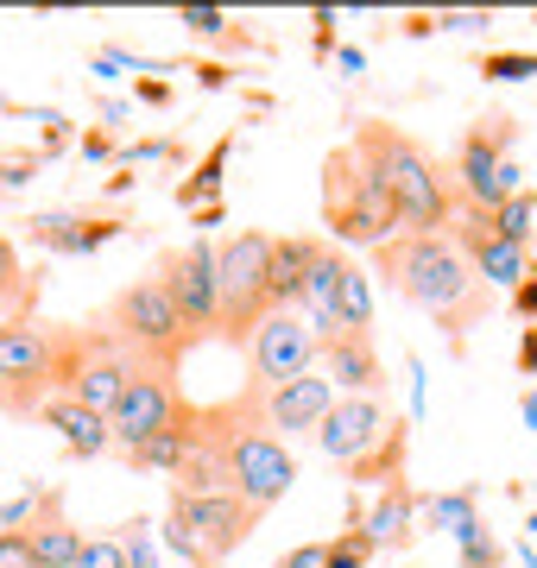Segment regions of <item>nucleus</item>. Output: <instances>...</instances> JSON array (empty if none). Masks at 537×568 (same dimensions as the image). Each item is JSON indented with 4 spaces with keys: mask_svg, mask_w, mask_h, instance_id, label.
<instances>
[{
    "mask_svg": "<svg viewBox=\"0 0 537 568\" xmlns=\"http://www.w3.org/2000/svg\"><path fill=\"white\" fill-rule=\"evenodd\" d=\"M373 265L398 297L430 310L455 342L487 316V284L475 278V265L462 260V246L449 234H393L386 246H373Z\"/></svg>",
    "mask_w": 537,
    "mask_h": 568,
    "instance_id": "obj_1",
    "label": "nucleus"
},
{
    "mask_svg": "<svg viewBox=\"0 0 537 568\" xmlns=\"http://www.w3.org/2000/svg\"><path fill=\"white\" fill-rule=\"evenodd\" d=\"M203 429H209V443L222 448L234 499H247L253 511H266V506H278V499L291 493V480H297V462H291V448L278 443L266 424H260L253 386L241 392L234 405H209V410H203Z\"/></svg>",
    "mask_w": 537,
    "mask_h": 568,
    "instance_id": "obj_2",
    "label": "nucleus"
},
{
    "mask_svg": "<svg viewBox=\"0 0 537 568\" xmlns=\"http://www.w3.org/2000/svg\"><path fill=\"white\" fill-rule=\"evenodd\" d=\"M323 222L348 246H386L398 234L393 183H386V164L367 133H354V145L330 152V164H323Z\"/></svg>",
    "mask_w": 537,
    "mask_h": 568,
    "instance_id": "obj_3",
    "label": "nucleus"
},
{
    "mask_svg": "<svg viewBox=\"0 0 537 568\" xmlns=\"http://www.w3.org/2000/svg\"><path fill=\"white\" fill-rule=\"evenodd\" d=\"M386 164V183H393V203H398V227L405 234H449L455 222V183H449V164H436L412 133H398L386 121H367L361 126Z\"/></svg>",
    "mask_w": 537,
    "mask_h": 568,
    "instance_id": "obj_4",
    "label": "nucleus"
},
{
    "mask_svg": "<svg viewBox=\"0 0 537 568\" xmlns=\"http://www.w3.org/2000/svg\"><path fill=\"white\" fill-rule=\"evenodd\" d=\"M63 354H70V328L20 316L0 335V410L7 417H39L44 398L63 392Z\"/></svg>",
    "mask_w": 537,
    "mask_h": 568,
    "instance_id": "obj_5",
    "label": "nucleus"
},
{
    "mask_svg": "<svg viewBox=\"0 0 537 568\" xmlns=\"http://www.w3.org/2000/svg\"><path fill=\"white\" fill-rule=\"evenodd\" d=\"M260 511L234 493H171L165 511V549L196 568H222L234 549L253 537Z\"/></svg>",
    "mask_w": 537,
    "mask_h": 568,
    "instance_id": "obj_6",
    "label": "nucleus"
},
{
    "mask_svg": "<svg viewBox=\"0 0 537 568\" xmlns=\"http://www.w3.org/2000/svg\"><path fill=\"white\" fill-rule=\"evenodd\" d=\"M145 366V354L133 342H121L114 328H70V354H63V398H77L89 410H114V398L126 392V379Z\"/></svg>",
    "mask_w": 537,
    "mask_h": 568,
    "instance_id": "obj_7",
    "label": "nucleus"
},
{
    "mask_svg": "<svg viewBox=\"0 0 537 568\" xmlns=\"http://www.w3.org/2000/svg\"><path fill=\"white\" fill-rule=\"evenodd\" d=\"M108 328L121 335V342H133L152 366H178L184 361V347H190V328L184 316H178V304H171V291L159 284V272L152 278H133L108 304Z\"/></svg>",
    "mask_w": 537,
    "mask_h": 568,
    "instance_id": "obj_8",
    "label": "nucleus"
},
{
    "mask_svg": "<svg viewBox=\"0 0 537 568\" xmlns=\"http://www.w3.org/2000/svg\"><path fill=\"white\" fill-rule=\"evenodd\" d=\"M190 405L184 392H178V366H152L145 361L133 379H126V392L114 398V410H108V448H121V455H133L140 443H152L159 429L184 424Z\"/></svg>",
    "mask_w": 537,
    "mask_h": 568,
    "instance_id": "obj_9",
    "label": "nucleus"
},
{
    "mask_svg": "<svg viewBox=\"0 0 537 568\" xmlns=\"http://www.w3.org/2000/svg\"><path fill=\"white\" fill-rule=\"evenodd\" d=\"M266 265H272V234L247 227L234 241L215 246V304H222V335H247L266 316Z\"/></svg>",
    "mask_w": 537,
    "mask_h": 568,
    "instance_id": "obj_10",
    "label": "nucleus"
},
{
    "mask_svg": "<svg viewBox=\"0 0 537 568\" xmlns=\"http://www.w3.org/2000/svg\"><path fill=\"white\" fill-rule=\"evenodd\" d=\"M247 342V366H253V386H285L297 373H316V335L297 310H266L260 323L241 335Z\"/></svg>",
    "mask_w": 537,
    "mask_h": 568,
    "instance_id": "obj_11",
    "label": "nucleus"
},
{
    "mask_svg": "<svg viewBox=\"0 0 537 568\" xmlns=\"http://www.w3.org/2000/svg\"><path fill=\"white\" fill-rule=\"evenodd\" d=\"M513 133H518L513 114H487V121L468 126V140H462V152H455V164H449L455 203L487 209V215L506 203V190H499V164H506V152H513Z\"/></svg>",
    "mask_w": 537,
    "mask_h": 568,
    "instance_id": "obj_12",
    "label": "nucleus"
},
{
    "mask_svg": "<svg viewBox=\"0 0 537 568\" xmlns=\"http://www.w3.org/2000/svg\"><path fill=\"white\" fill-rule=\"evenodd\" d=\"M159 284L171 291V304L184 316L190 342L209 335V328H222V304H215V241H209V234H196L190 246L165 253V260H159Z\"/></svg>",
    "mask_w": 537,
    "mask_h": 568,
    "instance_id": "obj_13",
    "label": "nucleus"
},
{
    "mask_svg": "<svg viewBox=\"0 0 537 568\" xmlns=\"http://www.w3.org/2000/svg\"><path fill=\"white\" fill-rule=\"evenodd\" d=\"M253 405H260V424L278 436H316V424L330 417L335 405V386L323 379V373H297V379H285V386H253Z\"/></svg>",
    "mask_w": 537,
    "mask_h": 568,
    "instance_id": "obj_14",
    "label": "nucleus"
},
{
    "mask_svg": "<svg viewBox=\"0 0 537 568\" xmlns=\"http://www.w3.org/2000/svg\"><path fill=\"white\" fill-rule=\"evenodd\" d=\"M386 424H393V410L379 405V398H335L330 417L316 424V448H323L330 462L354 467L386 443Z\"/></svg>",
    "mask_w": 537,
    "mask_h": 568,
    "instance_id": "obj_15",
    "label": "nucleus"
},
{
    "mask_svg": "<svg viewBox=\"0 0 537 568\" xmlns=\"http://www.w3.org/2000/svg\"><path fill=\"white\" fill-rule=\"evenodd\" d=\"M323 379L330 386H342L348 398H373V392L386 386V366H379V354H373V335H354V328H342V335H330L323 342Z\"/></svg>",
    "mask_w": 537,
    "mask_h": 568,
    "instance_id": "obj_16",
    "label": "nucleus"
},
{
    "mask_svg": "<svg viewBox=\"0 0 537 568\" xmlns=\"http://www.w3.org/2000/svg\"><path fill=\"white\" fill-rule=\"evenodd\" d=\"M323 241L311 234H291V241H272V265H266V310H297L304 304V278H311Z\"/></svg>",
    "mask_w": 537,
    "mask_h": 568,
    "instance_id": "obj_17",
    "label": "nucleus"
},
{
    "mask_svg": "<svg viewBox=\"0 0 537 568\" xmlns=\"http://www.w3.org/2000/svg\"><path fill=\"white\" fill-rule=\"evenodd\" d=\"M32 241L51 246V253H95V246H108L114 234H121V215H32Z\"/></svg>",
    "mask_w": 537,
    "mask_h": 568,
    "instance_id": "obj_18",
    "label": "nucleus"
},
{
    "mask_svg": "<svg viewBox=\"0 0 537 568\" xmlns=\"http://www.w3.org/2000/svg\"><path fill=\"white\" fill-rule=\"evenodd\" d=\"M39 417L58 429L63 448H70V455H83V462H95V455L108 448V417H102V410H89V405H77V398H63V392H58V398H44Z\"/></svg>",
    "mask_w": 537,
    "mask_h": 568,
    "instance_id": "obj_19",
    "label": "nucleus"
},
{
    "mask_svg": "<svg viewBox=\"0 0 537 568\" xmlns=\"http://www.w3.org/2000/svg\"><path fill=\"white\" fill-rule=\"evenodd\" d=\"M26 544H32V556H39V568H77V556H83V530L58 511V493H44L39 518L26 525Z\"/></svg>",
    "mask_w": 537,
    "mask_h": 568,
    "instance_id": "obj_20",
    "label": "nucleus"
},
{
    "mask_svg": "<svg viewBox=\"0 0 537 568\" xmlns=\"http://www.w3.org/2000/svg\"><path fill=\"white\" fill-rule=\"evenodd\" d=\"M412 511H417L412 480H393V487H379L373 511H367V518H361L354 530H361L373 549H393V544H405V537H412Z\"/></svg>",
    "mask_w": 537,
    "mask_h": 568,
    "instance_id": "obj_21",
    "label": "nucleus"
},
{
    "mask_svg": "<svg viewBox=\"0 0 537 568\" xmlns=\"http://www.w3.org/2000/svg\"><path fill=\"white\" fill-rule=\"evenodd\" d=\"M330 310H335V323H342V328L367 335V323H373V278L348 260V253H342V265H335V297H330Z\"/></svg>",
    "mask_w": 537,
    "mask_h": 568,
    "instance_id": "obj_22",
    "label": "nucleus"
},
{
    "mask_svg": "<svg viewBox=\"0 0 537 568\" xmlns=\"http://www.w3.org/2000/svg\"><path fill=\"white\" fill-rule=\"evenodd\" d=\"M190 448H196V405H190V417H184V424L159 429V436H152V443H140L133 455H126V462L140 467V474H178Z\"/></svg>",
    "mask_w": 537,
    "mask_h": 568,
    "instance_id": "obj_23",
    "label": "nucleus"
},
{
    "mask_svg": "<svg viewBox=\"0 0 537 568\" xmlns=\"http://www.w3.org/2000/svg\"><path fill=\"white\" fill-rule=\"evenodd\" d=\"M405 448H412V424H386V443L373 448L367 462H354V487H393V480H405Z\"/></svg>",
    "mask_w": 537,
    "mask_h": 568,
    "instance_id": "obj_24",
    "label": "nucleus"
},
{
    "mask_svg": "<svg viewBox=\"0 0 537 568\" xmlns=\"http://www.w3.org/2000/svg\"><path fill=\"white\" fill-rule=\"evenodd\" d=\"M227 159H234V133L209 145L203 164H196L184 183H178V203H184V209H215V196H222V178H227Z\"/></svg>",
    "mask_w": 537,
    "mask_h": 568,
    "instance_id": "obj_25",
    "label": "nucleus"
},
{
    "mask_svg": "<svg viewBox=\"0 0 537 568\" xmlns=\"http://www.w3.org/2000/svg\"><path fill=\"white\" fill-rule=\"evenodd\" d=\"M494 234L506 246H531V234H537V190H518V196H506V203L494 209Z\"/></svg>",
    "mask_w": 537,
    "mask_h": 568,
    "instance_id": "obj_26",
    "label": "nucleus"
},
{
    "mask_svg": "<svg viewBox=\"0 0 537 568\" xmlns=\"http://www.w3.org/2000/svg\"><path fill=\"white\" fill-rule=\"evenodd\" d=\"M424 511H430V525H443V530H468L475 525V493H436Z\"/></svg>",
    "mask_w": 537,
    "mask_h": 568,
    "instance_id": "obj_27",
    "label": "nucleus"
},
{
    "mask_svg": "<svg viewBox=\"0 0 537 568\" xmlns=\"http://www.w3.org/2000/svg\"><path fill=\"white\" fill-rule=\"evenodd\" d=\"M455 544H462V568H499V544L487 537V525H468V530H455Z\"/></svg>",
    "mask_w": 537,
    "mask_h": 568,
    "instance_id": "obj_28",
    "label": "nucleus"
},
{
    "mask_svg": "<svg viewBox=\"0 0 537 568\" xmlns=\"http://www.w3.org/2000/svg\"><path fill=\"white\" fill-rule=\"evenodd\" d=\"M373 556H379V549H373L361 530H342V537L330 544V556H323V568H367Z\"/></svg>",
    "mask_w": 537,
    "mask_h": 568,
    "instance_id": "obj_29",
    "label": "nucleus"
},
{
    "mask_svg": "<svg viewBox=\"0 0 537 568\" xmlns=\"http://www.w3.org/2000/svg\"><path fill=\"white\" fill-rule=\"evenodd\" d=\"M480 77H494V82H525V77H537V58H525V51H494V58L480 63Z\"/></svg>",
    "mask_w": 537,
    "mask_h": 568,
    "instance_id": "obj_30",
    "label": "nucleus"
},
{
    "mask_svg": "<svg viewBox=\"0 0 537 568\" xmlns=\"http://www.w3.org/2000/svg\"><path fill=\"white\" fill-rule=\"evenodd\" d=\"M178 26L196 39H227V13L222 7H178Z\"/></svg>",
    "mask_w": 537,
    "mask_h": 568,
    "instance_id": "obj_31",
    "label": "nucleus"
},
{
    "mask_svg": "<svg viewBox=\"0 0 537 568\" xmlns=\"http://www.w3.org/2000/svg\"><path fill=\"white\" fill-rule=\"evenodd\" d=\"M32 304H39V278H32V284L20 278L13 291H0V335L20 323V316H32Z\"/></svg>",
    "mask_w": 537,
    "mask_h": 568,
    "instance_id": "obj_32",
    "label": "nucleus"
},
{
    "mask_svg": "<svg viewBox=\"0 0 537 568\" xmlns=\"http://www.w3.org/2000/svg\"><path fill=\"white\" fill-rule=\"evenodd\" d=\"M77 568H126V544L121 537H89L83 556H77Z\"/></svg>",
    "mask_w": 537,
    "mask_h": 568,
    "instance_id": "obj_33",
    "label": "nucleus"
},
{
    "mask_svg": "<svg viewBox=\"0 0 537 568\" xmlns=\"http://www.w3.org/2000/svg\"><path fill=\"white\" fill-rule=\"evenodd\" d=\"M0 568H39L32 544H26V530H0Z\"/></svg>",
    "mask_w": 537,
    "mask_h": 568,
    "instance_id": "obj_34",
    "label": "nucleus"
},
{
    "mask_svg": "<svg viewBox=\"0 0 537 568\" xmlns=\"http://www.w3.org/2000/svg\"><path fill=\"white\" fill-rule=\"evenodd\" d=\"M323 556H330V544H297L291 556H278L272 568H323Z\"/></svg>",
    "mask_w": 537,
    "mask_h": 568,
    "instance_id": "obj_35",
    "label": "nucleus"
},
{
    "mask_svg": "<svg viewBox=\"0 0 537 568\" xmlns=\"http://www.w3.org/2000/svg\"><path fill=\"white\" fill-rule=\"evenodd\" d=\"M178 145L171 140H145V145H126V164H152V159H171Z\"/></svg>",
    "mask_w": 537,
    "mask_h": 568,
    "instance_id": "obj_36",
    "label": "nucleus"
},
{
    "mask_svg": "<svg viewBox=\"0 0 537 568\" xmlns=\"http://www.w3.org/2000/svg\"><path fill=\"white\" fill-rule=\"evenodd\" d=\"M436 26H449V32H480V26H494V13H436Z\"/></svg>",
    "mask_w": 537,
    "mask_h": 568,
    "instance_id": "obj_37",
    "label": "nucleus"
},
{
    "mask_svg": "<svg viewBox=\"0 0 537 568\" xmlns=\"http://www.w3.org/2000/svg\"><path fill=\"white\" fill-rule=\"evenodd\" d=\"M20 284V253H13V241H0V291H13Z\"/></svg>",
    "mask_w": 537,
    "mask_h": 568,
    "instance_id": "obj_38",
    "label": "nucleus"
},
{
    "mask_svg": "<svg viewBox=\"0 0 537 568\" xmlns=\"http://www.w3.org/2000/svg\"><path fill=\"white\" fill-rule=\"evenodd\" d=\"M513 310H518V316H531V323H537V272H531V278H525V284H518V291H513Z\"/></svg>",
    "mask_w": 537,
    "mask_h": 568,
    "instance_id": "obj_39",
    "label": "nucleus"
},
{
    "mask_svg": "<svg viewBox=\"0 0 537 568\" xmlns=\"http://www.w3.org/2000/svg\"><path fill=\"white\" fill-rule=\"evenodd\" d=\"M518 373H537V328H525V342H518Z\"/></svg>",
    "mask_w": 537,
    "mask_h": 568,
    "instance_id": "obj_40",
    "label": "nucleus"
},
{
    "mask_svg": "<svg viewBox=\"0 0 537 568\" xmlns=\"http://www.w3.org/2000/svg\"><path fill=\"white\" fill-rule=\"evenodd\" d=\"M108 152H114V145H108L102 133H83V159H108Z\"/></svg>",
    "mask_w": 537,
    "mask_h": 568,
    "instance_id": "obj_41",
    "label": "nucleus"
},
{
    "mask_svg": "<svg viewBox=\"0 0 537 568\" xmlns=\"http://www.w3.org/2000/svg\"><path fill=\"white\" fill-rule=\"evenodd\" d=\"M140 95H145L152 108H165V102H171V89H165V82H140Z\"/></svg>",
    "mask_w": 537,
    "mask_h": 568,
    "instance_id": "obj_42",
    "label": "nucleus"
},
{
    "mask_svg": "<svg viewBox=\"0 0 537 568\" xmlns=\"http://www.w3.org/2000/svg\"><path fill=\"white\" fill-rule=\"evenodd\" d=\"M525 424L537 429V392H525Z\"/></svg>",
    "mask_w": 537,
    "mask_h": 568,
    "instance_id": "obj_43",
    "label": "nucleus"
}]
</instances>
